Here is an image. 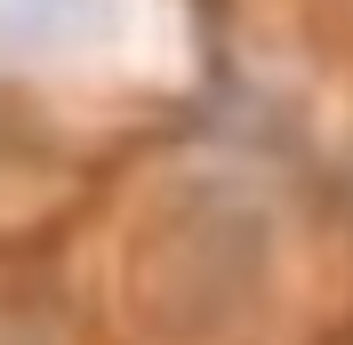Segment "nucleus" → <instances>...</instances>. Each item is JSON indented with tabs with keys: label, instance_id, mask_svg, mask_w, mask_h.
Here are the masks:
<instances>
[{
	"label": "nucleus",
	"instance_id": "obj_1",
	"mask_svg": "<svg viewBox=\"0 0 353 345\" xmlns=\"http://www.w3.org/2000/svg\"><path fill=\"white\" fill-rule=\"evenodd\" d=\"M129 17L137 0H0V65H88Z\"/></svg>",
	"mask_w": 353,
	"mask_h": 345
}]
</instances>
